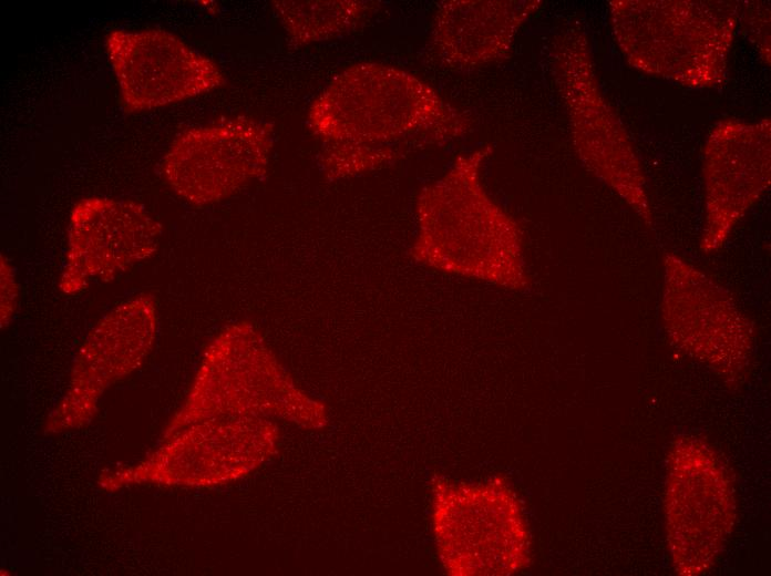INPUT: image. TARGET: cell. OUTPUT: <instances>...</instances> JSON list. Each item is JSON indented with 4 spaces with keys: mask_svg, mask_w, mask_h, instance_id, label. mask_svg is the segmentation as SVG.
Here are the masks:
<instances>
[{
    "mask_svg": "<svg viewBox=\"0 0 771 576\" xmlns=\"http://www.w3.org/2000/svg\"><path fill=\"white\" fill-rule=\"evenodd\" d=\"M274 145L271 123L235 116L181 132L168 146L162 174L195 205L219 202L265 173Z\"/></svg>",
    "mask_w": 771,
    "mask_h": 576,
    "instance_id": "5",
    "label": "cell"
},
{
    "mask_svg": "<svg viewBox=\"0 0 771 576\" xmlns=\"http://www.w3.org/2000/svg\"><path fill=\"white\" fill-rule=\"evenodd\" d=\"M17 285L9 263L1 257V323L6 325L11 318L17 300Z\"/></svg>",
    "mask_w": 771,
    "mask_h": 576,
    "instance_id": "13",
    "label": "cell"
},
{
    "mask_svg": "<svg viewBox=\"0 0 771 576\" xmlns=\"http://www.w3.org/2000/svg\"><path fill=\"white\" fill-rule=\"evenodd\" d=\"M156 331V308L148 295H140L111 311L83 344L73 368L69 391L55 415L73 424L94 413L96 402L111 383L130 373L150 351Z\"/></svg>",
    "mask_w": 771,
    "mask_h": 576,
    "instance_id": "10",
    "label": "cell"
},
{
    "mask_svg": "<svg viewBox=\"0 0 771 576\" xmlns=\"http://www.w3.org/2000/svg\"><path fill=\"white\" fill-rule=\"evenodd\" d=\"M105 51L128 113L186 101L225 84L216 62L166 30H113Z\"/></svg>",
    "mask_w": 771,
    "mask_h": 576,
    "instance_id": "6",
    "label": "cell"
},
{
    "mask_svg": "<svg viewBox=\"0 0 771 576\" xmlns=\"http://www.w3.org/2000/svg\"><path fill=\"white\" fill-rule=\"evenodd\" d=\"M490 144L459 155L420 191L415 203L414 259L438 271L524 289L528 276L514 218L486 192L482 167Z\"/></svg>",
    "mask_w": 771,
    "mask_h": 576,
    "instance_id": "1",
    "label": "cell"
},
{
    "mask_svg": "<svg viewBox=\"0 0 771 576\" xmlns=\"http://www.w3.org/2000/svg\"><path fill=\"white\" fill-rule=\"evenodd\" d=\"M311 132L322 146L400 148L423 136L459 138L470 122L429 83L400 68L359 62L337 73L312 101Z\"/></svg>",
    "mask_w": 771,
    "mask_h": 576,
    "instance_id": "2",
    "label": "cell"
},
{
    "mask_svg": "<svg viewBox=\"0 0 771 576\" xmlns=\"http://www.w3.org/2000/svg\"><path fill=\"white\" fill-rule=\"evenodd\" d=\"M276 441V426L261 418L201 421L152 457L155 461L165 460V465L116 472L107 484L122 485L142 473L163 467L165 474L157 481L189 485L219 484L255 469L273 453Z\"/></svg>",
    "mask_w": 771,
    "mask_h": 576,
    "instance_id": "9",
    "label": "cell"
},
{
    "mask_svg": "<svg viewBox=\"0 0 771 576\" xmlns=\"http://www.w3.org/2000/svg\"><path fill=\"white\" fill-rule=\"evenodd\" d=\"M434 533L453 574H506L528 554L521 510L505 486L453 485L436 492Z\"/></svg>",
    "mask_w": 771,
    "mask_h": 576,
    "instance_id": "3",
    "label": "cell"
},
{
    "mask_svg": "<svg viewBox=\"0 0 771 576\" xmlns=\"http://www.w3.org/2000/svg\"><path fill=\"white\" fill-rule=\"evenodd\" d=\"M662 315L674 341L729 378L750 357L748 321L723 289L685 264L667 261Z\"/></svg>",
    "mask_w": 771,
    "mask_h": 576,
    "instance_id": "8",
    "label": "cell"
},
{
    "mask_svg": "<svg viewBox=\"0 0 771 576\" xmlns=\"http://www.w3.org/2000/svg\"><path fill=\"white\" fill-rule=\"evenodd\" d=\"M733 493L713 452L683 439L671 451L666 488L667 537L676 569L707 570L723 547L734 517Z\"/></svg>",
    "mask_w": 771,
    "mask_h": 576,
    "instance_id": "4",
    "label": "cell"
},
{
    "mask_svg": "<svg viewBox=\"0 0 771 576\" xmlns=\"http://www.w3.org/2000/svg\"><path fill=\"white\" fill-rule=\"evenodd\" d=\"M377 2L358 0H276V12L292 45L330 40L353 30Z\"/></svg>",
    "mask_w": 771,
    "mask_h": 576,
    "instance_id": "12",
    "label": "cell"
},
{
    "mask_svg": "<svg viewBox=\"0 0 771 576\" xmlns=\"http://www.w3.org/2000/svg\"><path fill=\"white\" fill-rule=\"evenodd\" d=\"M534 7V2L506 0L443 1L434 16L432 45L441 62L453 69L501 61Z\"/></svg>",
    "mask_w": 771,
    "mask_h": 576,
    "instance_id": "11",
    "label": "cell"
},
{
    "mask_svg": "<svg viewBox=\"0 0 771 576\" xmlns=\"http://www.w3.org/2000/svg\"><path fill=\"white\" fill-rule=\"evenodd\" d=\"M68 234L60 287L73 294L153 255L161 225L135 202L91 196L73 206Z\"/></svg>",
    "mask_w": 771,
    "mask_h": 576,
    "instance_id": "7",
    "label": "cell"
}]
</instances>
